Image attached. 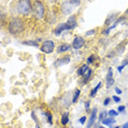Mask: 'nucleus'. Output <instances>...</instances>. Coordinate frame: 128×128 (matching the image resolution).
I'll use <instances>...</instances> for the list:
<instances>
[{
  "instance_id": "nucleus-14",
  "label": "nucleus",
  "mask_w": 128,
  "mask_h": 128,
  "mask_svg": "<svg viewBox=\"0 0 128 128\" xmlns=\"http://www.w3.org/2000/svg\"><path fill=\"white\" fill-rule=\"evenodd\" d=\"M101 86H102V82H98V86H95L94 89H92V91L90 92V96H91V98H94L95 95H96V93H98V90H100Z\"/></svg>"
},
{
  "instance_id": "nucleus-19",
  "label": "nucleus",
  "mask_w": 128,
  "mask_h": 128,
  "mask_svg": "<svg viewBox=\"0 0 128 128\" xmlns=\"http://www.w3.org/2000/svg\"><path fill=\"white\" fill-rule=\"evenodd\" d=\"M22 44L23 45H28V46H34V47H37V46H38V43L34 42V40H24Z\"/></svg>"
},
{
  "instance_id": "nucleus-24",
  "label": "nucleus",
  "mask_w": 128,
  "mask_h": 128,
  "mask_svg": "<svg viewBox=\"0 0 128 128\" xmlns=\"http://www.w3.org/2000/svg\"><path fill=\"white\" fill-rule=\"evenodd\" d=\"M31 117H32V119H34V122H35L36 124L38 123V119H37V117H36L35 112H32V113H31Z\"/></svg>"
},
{
  "instance_id": "nucleus-32",
  "label": "nucleus",
  "mask_w": 128,
  "mask_h": 128,
  "mask_svg": "<svg viewBox=\"0 0 128 128\" xmlns=\"http://www.w3.org/2000/svg\"><path fill=\"white\" fill-rule=\"evenodd\" d=\"M115 92L117 93V94H122V90L119 88H115Z\"/></svg>"
},
{
  "instance_id": "nucleus-10",
  "label": "nucleus",
  "mask_w": 128,
  "mask_h": 128,
  "mask_svg": "<svg viewBox=\"0 0 128 128\" xmlns=\"http://www.w3.org/2000/svg\"><path fill=\"white\" fill-rule=\"evenodd\" d=\"M67 24L70 26L71 30H74V28H77V20H76V16H70L68 18V20H67Z\"/></svg>"
},
{
  "instance_id": "nucleus-13",
  "label": "nucleus",
  "mask_w": 128,
  "mask_h": 128,
  "mask_svg": "<svg viewBox=\"0 0 128 128\" xmlns=\"http://www.w3.org/2000/svg\"><path fill=\"white\" fill-rule=\"evenodd\" d=\"M42 115L46 117V119H47V123L49 125L53 124V115H52V113H49V112H43Z\"/></svg>"
},
{
  "instance_id": "nucleus-9",
  "label": "nucleus",
  "mask_w": 128,
  "mask_h": 128,
  "mask_svg": "<svg viewBox=\"0 0 128 128\" xmlns=\"http://www.w3.org/2000/svg\"><path fill=\"white\" fill-rule=\"evenodd\" d=\"M114 78H113V69L108 68L107 70V74H106V88H110V86L114 84Z\"/></svg>"
},
{
  "instance_id": "nucleus-21",
  "label": "nucleus",
  "mask_w": 128,
  "mask_h": 128,
  "mask_svg": "<svg viewBox=\"0 0 128 128\" xmlns=\"http://www.w3.org/2000/svg\"><path fill=\"white\" fill-rule=\"evenodd\" d=\"M119 114V113L117 112V110H108V116L110 117H113L114 118L115 116H117Z\"/></svg>"
},
{
  "instance_id": "nucleus-6",
  "label": "nucleus",
  "mask_w": 128,
  "mask_h": 128,
  "mask_svg": "<svg viewBox=\"0 0 128 128\" xmlns=\"http://www.w3.org/2000/svg\"><path fill=\"white\" fill-rule=\"evenodd\" d=\"M69 30H71V28H70V26H69L68 24H67V23H60V24L57 25L56 28L54 30V33H55V35L56 36H59L64 31H69Z\"/></svg>"
},
{
  "instance_id": "nucleus-15",
  "label": "nucleus",
  "mask_w": 128,
  "mask_h": 128,
  "mask_svg": "<svg viewBox=\"0 0 128 128\" xmlns=\"http://www.w3.org/2000/svg\"><path fill=\"white\" fill-rule=\"evenodd\" d=\"M115 119L113 118V117H108V118H105V119H103V125H105V126H110V125H113L115 123Z\"/></svg>"
},
{
  "instance_id": "nucleus-11",
  "label": "nucleus",
  "mask_w": 128,
  "mask_h": 128,
  "mask_svg": "<svg viewBox=\"0 0 128 128\" xmlns=\"http://www.w3.org/2000/svg\"><path fill=\"white\" fill-rule=\"evenodd\" d=\"M70 48H71V46L69 45V44H62V45H59V46L57 47V53H58V54L65 53V52L70 50Z\"/></svg>"
},
{
  "instance_id": "nucleus-25",
  "label": "nucleus",
  "mask_w": 128,
  "mask_h": 128,
  "mask_svg": "<svg viewBox=\"0 0 128 128\" xmlns=\"http://www.w3.org/2000/svg\"><path fill=\"white\" fill-rule=\"evenodd\" d=\"M125 108H126V107H125L124 105H120V106H118L117 112L118 113H125Z\"/></svg>"
},
{
  "instance_id": "nucleus-17",
  "label": "nucleus",
  "mask_w": 128,
  "mask_h": 128,
  "mask_svg": "<svg viewBox=\"0 0 128 128\" xmlns=\"http://www.w3.org/2000/svg\"><path fill=\"white\" fill-rule=\"evenodd\" d=\"M91 76H92V70H91V69H89L88 72H86V74L83 76V81H82V82L83 83H86L89 81L90 78H91Z\"/></svg>"
},
{
  "instance_id": "nucleus-2",
  "label": "nucleus",
  "mask_w": 128,
  "mask_h": 128,
  "mask_svg": "<svg viewBox=\"0 0 128 128\" xmlns=\"http://www.w3.org/2000/svg\"><path fill=\"white\" fill-rule=\"evenodd\" d=\"M32 10H33L34 16L37 19H43L45 14V7L43 4V2L40 1H34L32 4Z\"/></svg>"
},
{
  "instance_id": "nucleus-31",
  "label": "nucleus",
  "mask_w": 128,
  "mask_h": 128,
  "mask_svg": "<svg viewBox=\"0 0 128 128\" xmlns=\"http://www.w3.org/2000/svg\"><path fill=\"white\" fill-rule=\"evenodd\" d=\"M70 2V4L72 6H79L80 4V1H69Z\"/></svg>"
},
{
  "instance_id": "nucleus-28",
  "label": "nucleus",
  "mask_w": 128,
  "mask_h": 128,
  "mask_svg": "<svg viewBox=\"0 0 128 128\" xmlns=\"http://www.w3.org/2000/svg\"><path fill=\"white\" fill-rule=\"evenodd\" d=\"M110 98H105V100H104V106H107V105H108V104H110Z\"/></svg>"
},
{
  "instance_id": "nucleus-12",
  "label": "nucleus",
  "mask_w": 128,
  "mask_h": 128,
  "mask_svg": "<svg viewBox=\"0 0 128 128\" xmlns=\"http://www.w3.org/2000/svg\"><path fill=\"white\" fill-rule=\"evenodd\" d=\"M88 70H89V66L86 65H83V66H81L79 69H78V71H77V74H78V76H80V77H82V76H84L88 72Z\"/></svg>"
},
{
  "instance_id": "nucleus-26",
  "label": "nucleus",
  "mask_w": 128,
  "mask_h": 128,
  "mask_svg": "<svg viewBox=\"0 0 128 128\" xmlns=\"http://www.w3.org/2000/svg\"><path fill=\"white\" fill-rule=\"evenodd\" d=\"M86 116H82V117H81L78 122H79V123H80L81 125H83L84 123H86Z\"/></svg>"
},
{
  "instance_id": "nucleus-34",
  "label": "nucleus",
  "mask_w": 128,
  "mask_h": 128,
  "mask_svg": "<svg viewBox=\"0 0 128 128\" xmlns=\"http://www.w3.org/2000/svg\"><path fill=\"white\" fill-rule=\"evenodd\" d=\"M35 128H40V126H38V125H37V124H36V126H35Z\"/></svg>"
},
{
  "instance_id": "nucleus-4",
  "label": "nucleus",
  "mask_w": 128,
  "mask_h": 128,
  "mask_svg": "<svg viewBox=\"0 0 128 128\" xmlns=\"http://www.w3.org/2000/svg\"><path fill=\"white\" fill-rule=\"evenodd\" d=\"M55 48V43L52 40H47L45 42H43L42 46H40V50L43 52L44 54H52L54 52Z\"/></svg>"
},
{
  "instance_id": "nucleus-20",
  "label": "nucleus",
  "mask_w": 128,
  "mask_h": 128,
  "mask_svg": "<svg viewBox=\"0 0 128 128\" xmlns=\"http://www.w3.org/2000/svg\"><path fill=\"white\" fill-rule=\"evenodd\" d=\"M127 65H128V58H127V59H125V60H124L123 64H122L120 66H118V67H117V70H118V72H122V71H123V69H124Z\"/></svg>"
},
{
  "instance_id": "nucleus-8",
  "label": "nucleus",
  "mask_w": 128,
  "mask_h": 128,
  "mask_svg": "<svg viewBox=\"0 0 128 128\" xmlns=\"http://www.w3.org/2000/svg\"><path fill=\"white\" fill-rule=\"evenodd\" d=\"M96 113H98V108L94 107L91 112V115H90V118L88 120V124H86V128H92V126L94 125L95 123V119H96Z\"/></svg>"
},
{
  "instance_id": "nucleus-3",
  "label": "nucleus",
  "mask_w": 128,
  "mask_h": 128,
  "mask_svg": "<svg viewBox=\"0 0 128 128\" xmlns=\"http://www.w3.org/2000/svg\"><path fill=\"white\" fill-rule=\"evenodd\" d=\"M16 9L23 16H26L31 12L32 10V2L28 0H22V1H18L16 4Z\"/></svg>"
},
{
  "instance_id": "nucleus-37",
  "label": "nucleus",
  "mask_w": 128,
  "mask_h": 128,
  "mask_svg": "<svg viewBox=\"0 0 128 128\" xmlns=\"http://www.w3.org/2000/svg\"><path fill=\"white\" fill-rule=\"evenodd\" d=\"M95 128H98V127H95Z\"/></svg>"
},
{
  "instance_id": "nucleus-7",
  "label": "nucleus",
  "mask_w": 128,
  "mask_h": 128,
  "mask_svg": "<svg viewBox=\"0 0 128 128\" xmlns=\"http://www.w3.org/2000/svg\"><path fill=\"white\" fill-rule=\"evenodd\" d=\"M69 62H70V56L66 55V56H64L62 58H58L56 62H55L54 66H55V68H58V67H62L64 65H68Z\"/></svg>"
},
{
  "instance_id": "nucleus-22",
  "label": "nucleus",
  "mask_w": 128,
  "mask_h": 128,
  "mask_svg": "<svg viewBox=\"0 0 128 128\" xmlns=\"http://www.w3.org/2000/svg\"><path fill=\"white\" fill-rule=\"evenodd\" d=\"M107 114H108V112H102L101 114H100V116H98V120L102 123V122H103V119L106 118V115Z\"/></svg>"
},
{
  "instance_id": "nucleus-30",
  "label": "nucleus",
  "mask_w": 128,
  "mask_h": 128,
  "mask_svg": "<svg viewBox=\"0 0 128 128\" xmlns=\"http://www.w3.org/2000/svg\"><path fill=\"white\" fill-rule=\"evenodd\" d=\"M95 33V30H91V31H86V35H93Z\"/></svg>"
},
{
  "instance_id": "nucleus-18",
  "label": "nucleus",
  "mask_w": 128,
  "mask_h": 128,
  "mask_svg": "<svg viewBox=\"0 0 128 128\" xmlns=\"http://www.w3.org/2000/svg\"><path fill=\"white\" fill-rule=\"evenodd\" d=\"M80 93H81V91H80L79 89H76V90H74V98H72V103H76V102L78 101V98L80 96Z\"/></svg>"
},
{
  "instance_id": "nucleus-5",
  "label": "nucleus",
  "mask_w": 128,
  "mask_h": 128,
  "mask_svg": "<svg viewBox=\"0 0 128 128\" xmlns=\"http://www.w3.org/2000/svg\"><path fill=\"white\" fill-rule=\"evenodd\" d=\"M84 44H86V40H84L82 36H76L74 42H72V48L78 50V49L82 48Z\"/></svg>"
},
{
  "instance_id": "nucleus-27",
  "label": "nucleus",
  "mask_w": 128,
  "mask_h": 128,
  "mask_svg": "<svg viewBox=\"0 0 128 128\" xmlns=\"http://www.w3.org/2000/svg\"><path fill=\"white\" fill-rule=\"evenodd\" d=\"M113 100H114V102H116V103H119V102H120V98H118L117 95H113Z\"/></svg>"
},
{
  "instance_id": "nucleus-33",
  "label": "nucleus",
  "mask_w": 128,
  "mask_h": 128,
  "mask_svg": "<svg viewBox=\"0 0 128 128\" xmlns=\"http://www.w3.org/2000/svg\"><path fill=\"white\" fill-rule=\"evenodd\" d=\"M122 128H128V122H127V123H125V124L123 125V127H122Z\"/></svg>"
},
{
  "instance_id": "nucleus-1",
  "label": "nucleus",
  "mask_w": 128,
  "mask_h": 128,
  "mask_svg": "<svg viewBox=\"0 0 128 128\" xmlns=\"http://www.w3.org/2000/svg\"><path fill=\"white\" fill-rule=\"evenodd\" d=\"M24 28L25 24L23 22V20H21L20 18H13L9 22V25H8V30L13 35H19L20 33H22L24 31Z\"/></svg>"
},
{
  "instance_id": "nucleus-35",
  "label": "nucleus",
  "mask_w": 128,
  "mask_h": 128,
  "mask_svg": "<svg viewBox=\"0 0 128 128\" xmlns=\"http://www.w3.org/2000/svg\"><path fill=\"white\" fill-rule=\"evenodd\" d=\"M98 128H106V127H104V126H100V127H98Z\"/></svg>"
},
{
  "instance_id": "nucleus-23",
  "label": "nucleus",
  "mask_w": 128,
  "mask_h": 128,
  "mask_svg": "<svg viewBox=\"0 0 128 128\" xmlns=\"http://www.w3.org/2000/svg\"><path fill=\"white\" fill-rule=\"evenodd\" d=\"M94 58H95L94 55H90L88 57V60H86V65H91V64L94 62Z\"/></svg>"
},
{
  "instance_id": "nucleus-36",
  "label": "nucleus",
  "mask_w": 128,
  "mask_h": 128,
  "mask_svg": "<svg viewBox=\"0 0 128 128\" xmlns=\"http://www.w3.org/2000/svg\"><path fill=\"white\" fill-rule=\"evenodd\" d=\"M115 128H119V127H118V126H117V127H115Z\"/></svg>"
},
{
  "instance_id": "nucleus-29",
  "label": "nucleus",
  "mask_w": 128,
  "mask_h": 128,
  "mask_svg": "<svg viewBox=\"0 0 128 128\" xmlns=\"http://www.w3.org/2000/svg\"><path fill=\"white\" fill-rule=\"evenodd\" d=\"M84 108H86V110H89V108H90V102L89 101L84 103Z\"/></svg>"
},
{
  "instance_id": "nucleus-16",
  "label": "nucleus",
  "mask_w": 128,
  "mask_h": 128,
  "mask_svg": "<svg viewBox=\"0 0 128 128\" xmlns=\"http://www.w3.org/2000/svg\"><path fill=\"white\" fill-rule=\"evenodd\" d=\"M68 122H69V113L68 112H65L62 114V124L65 126V125L68 124Z\"/></svg>"
}]
</instances>
